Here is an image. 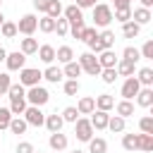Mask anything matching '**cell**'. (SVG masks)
I'll return each mask as SVG.
<instances>
[{
	"label": "cell",
	"instance_id": "1",
	"mask_svg": "<svg viewBox=\"0 0 153 153\" xmlns=\"http://www.w3.org/2000/svg\"><path fill=\"white\" fill-rule=\"evenodd\" d=\"M93 10V26H100V29H108V24L112 22V7L108 2H98L91 7Z\"/></svg>",
	"mask_w": 153,
	"mask_h": 153
},
{
	"label": "cell",
	"instance_id": "2",
	"mask_svg": "<svg viewBox=\"0 0 153 153\" xmlns=\"http://www.w3.org/2000/svg\"><path fill=\"white\" fill-rule=\"evenodd\" d=\"M26 103L29 105H36V108H43L48 100H50V93H48V88L45 86H31V88H26Z\"/></svg>",
	"mask_w": 153,
	"mask_h": 153
},
{
	"label": "cell",
	"instance_id": "3",
	"mask_svg": "<svg viewBox=\"0 0 153 153\" xmlns=\"http://www.w3.org/2000/svg\"><path fill=\"white\" fill-rule=\"evenodd\" d=\"M76 62H79L81 72H86L88 76H100V72H103V69H100V65H98V60H96V55H93V53H88V50H86V53H81Z\"/></svg>",
	"mask_w": 153,
	"mask_h": 153
},
{
	"label": "cell",
	"instance_id": "4",
	"mask_svg": "<svg viewBox=\"0 0 153 153\" xmlns=\"http://www.w3.org/2000/svg\"><path fill=\"white\" fill-rule=\"evenodd\" d=\"M41 79H43V72H41V69H36V67H24V69H19V84H22L24 88L38 86V84H41Z\"/></svg>",
	"mask_w": 153,
	"mask_h": 153
},
{
	"label": "cell",
	"instance_id": "5",
	"mask_svg": "<svg viewBox=\"0 0 153 153\" xmlns=\"http://www.w3.org/2000/svg\"><path fill=\"white\" fill-rule=\"evenodd\" d=\"M74 136H76V141H81V143H88V141L93 139V127H91L88 117H79V120L74 122Z\"/></svg>",
	"mask_w": 153,
	"mask_h": 153
},
{
	"label": "cell",
	"instance_id": "6",
	"mask_svg": "<svg viewBox=\"0 0 153 153\" xmlns=\"http://www.w3.org/2000/svg\"><path fill=\"white\" fill-rule=\"evenodd\" d=\"M38 29V17L36 14H22L19 22H17V33H24V36H33V31Z\"/></svg>",
	"mask_w": 153,
	"mask_h": 153
},
{
	"label": "cell",
	"instance_id": "7",
	"mask_svg": "<svg viewBox=\"0 0 153 153\" xmlns=\"http://www.w3.org/2000/svg\"><path fill=\"white\" fill-rule=\"evenodd\" d=\"M22 117H24V122L29 127H43V122H45V112L41 108H36V105H26Z\"/></svg>",
	"mask_w": 153,
	"mask_h": 153
},
{
	"label": "cell",
	"instance_id": "8",
	"mask_svg": "<svg viewBox=\"0 0 153 153\" xmlns=\"http://www.w3.org/2000/svg\"><path fill=\"white\" fill-rule=\"evenodd\" d=\"M5 67H7V72H19V69H24V67H26V55L19 53V50L7 53V57H5Z\"/></svg>",
	"mask_w": 153,
	"mask_h": 153
},
{
	"label": "cell",
	"instance_id": "9",
	"mask_svg": "<svg viewBox=\"0 0 153 153\" xmlns=\"http://www.w3.org/2000/svg\"><path fill=\"white\" fill-rule=\"evenodd\" d=\"M139 88H141V84L136 81V76H127V79H124V84H122V88H120L122 100H131V98H136Z\"/></svg>",
	"mask_w": 153,
	"mask_h": 153
},
{
	"label": "cell",
	"instance_id": "10",
	"mask_svg": "<svg viewBox=\"0 0 153 153\" xmlns=\"http://www.w3.org/2000/svg\"><path fill=\"white\" fill-rule=\"evenodd\" d=\"M108 120H110V115H108V112H103V110H93V112H91V117H88V122H91L93 131H103V129H108Z\"/></svg>",
	"mask_w": 153,
	"mask_h": 153
},
{
	"label": "cell",
	"instance_id": "11",
	"mask_svg": "<svg viewBox=\"0 0 153 153\" xmlns=\"http://www.w3.org/2000/svg\"><path fill=\"white\" fill-rule=\"evenodd\" d=\"M48 146H50L53 151H67V146H69V139H67V134H62V131H55V134H50V136H48Z\"/></svg>",
	"mask_w": 153,
	"mask_h": 153
},
{
	"label": "cell",
	"instance_id": "12",
	"mask_svg": "<svg viewBox=\"0 0 153 153\" xmlns=\"http://www.w3.org/2000/svg\"><path fill=\"white\" fill-rule=\"evenodd\" d=\"M96 60H98L100 69H110V67H115V65H117V60H120V57H117V55H115V50L110 48V50L98 53V57H96Z\"/></svg>",
	"mask_w": 153,
	"mask_h": 153
},
{
	"label": "cell",
	"instance_id": "13",
	"mask_svg": "<svg viewBox=\"0 0 153 153\" xmlns=\"http://www.w3.org/2000/svg\"><path fill=\"white\" fill-rule=\"evenodd\" d=\"M115 72H117V76H124V79H127V76H134V74H136V65L120 57L117 65H115Z\"/></svg>",
	"mask_w": 153,
	"mask_h": 153
},
{
	"label": "cell",
	"instance_id": "14",
	"mask_svg": "<svg viewBox=\"0 0 153 153\" xmlns=\"http://www.w3.org/2000/svg\"><path fill=\"white\" fill-rule=\"evenodd\" d=\"M136 105L141 108H151L153 105V86H141L136 93Z\"/></svg>",
	"mask_w": 153,
	"mask_h": 153
},
{
	"label": "cell",
	"instance_id": "15",
	"mask_svg": "<svg viewBox=\"0 0 153 153\" xmlns=\"http://www.w3.org/2000/svg\"><path fill=\"white\" fill-rule=\"evenodd\" d=\"M151 19H153L151 10H146V7H136V10H131V22H134V24H139V26H146Z\"/></svg>",
	"mask_w": 153,
	"mask_h": 153
},
{
	"label": "cell",
	"instance_id": "16",
	"mask_svg": "<svg viewBox=\"0 0 153 153\" xmlns=\"http://www.w3.org/2000/svg\"><path fill=\"white\" fill-rule=\"evenodd\" d=\"M36 55H38V60H41L43 65H53V62H55V48H53V45H48V43L38 45Z\"/></svg>",
	"mask_w": 153,
	"mask_h": 153
},
{
	"label": "cell",
	"instance_id": "17",
	"mask_svg": "<svg viewBox=\"0 0 153 153\" xmlns=\"http://www.w3.org/2000/svg\"><path fill=\"white\" fill-rule=\"evenodd\" d=\"M93 100H96V110H103V112H110V110L115 108V98H112L110 93H100V96H96Z\"/></svg>",
	"mask_w": 153,
	"mask_h": 153
},
{
	"label": "cell",
	"instance_id": "18",
	"mask_svg": "<svg viewBox=\"0 0 153 153\" xmlns=\"http://www.w3.org/2000/svg\"><path fill=\"white\" fill-rule=\"evenodd\" d=\"M93 110H96V100H93V96H81L79 103H76V112H79V115H91Z\"/></svg>",
	"mask_w": 153,
	"mask_h": 153
},
{
	"label": "cell",
	"instance_id": "19",
	"mask_svg": "<svg viewBox=\"0 0 153 153\" xmlns=\"http://www.w3.org/2000/svg\"><path fill=\"white\" fill-rule=\"evenodd\" d=\"M62 117L57 115V112H53V115H45V122H43V127L50 131V134H55V131H62Z\"/></svg>",
	"mask_w": 153,
	"mask_h": 153
},
{
	"label": "cell",
	"instance_id": "20",
	"mask_svg": "<svg viewBox=\"0 0 153 153\" xmlns=\"http://www.w3.org/2000/svg\"><path fill=\"white\" fill-rule=\"evenodd\" d=\"M62 17H65L69 24H76V22L84 19V14H81V10H79L76 5H67V7H62Z\"/></svg>",
	"mask_w": 153,
	"mask_h": 153
},
{
	"label": "cell",
	"instance_id": "21",
	"mask_svg": "<svg viewBox=\"0 0 153 153\" xmlns=\"http://www.w3.org/2000/svg\"><path fill=\"white\" fill-rule=\"evenodd\" d=\"M43 79H45V81H50V84H60V81L65 79V74H62V69H60V67L48 65V67H45V72H43Z\"/></svg>",
	"mask_w": 153,
	"mask_h": 153
},
{
	"label": "cell",
	"instance_id": "22",
	"mask_svg": "<svg viewBox=\"0 0 153 153\" xmlns=\"http://www.w3.org/2000/svg\"><path fill=\"white\" fill-rule=\"evenodd\" d=\"M36 50H38V41H36V38H31V36L22 38V43H19V53H24V55L29 57V55H36Z\"/></svg>",
	"mask_w": 153,
	"mask_h": 153
},
{
	"label": "cell",
	"instance_id": "23",
	"mask_svg": "<svg viewBox=\"0 0 153 153\" xmlns=\"http://www.w3.org/2000/svg\"><path fill=\"white\" fill-rule=\"evenodd\" d=\"M136 148L141 153H151L153 151V134H136Z\"/></svg>",
	"mask_w": 153,
	"mask_h": 153
},
{
	"label": "cell",
	"instance_id": "24",
	"mask_svg": "<svg viewBox=\"0 0 153 153\" xmlns=\"http://www.w3.org/2000/svg\"><path fill=\"white\" fill-rule=\"evenodd\" d=\"M55 60L62 62V65H67V62L74 60V50L69 45H60V48H55Z\"/></svg>",
	"mask_w": 153,
	"mask_h": 153
},
{
	"label": "cell",
	"instance_id": "25",
	"mask_svg": "<svg viewBox=\"0 0 153 153\" xmlns=\"http://www.w3.org/2000/svg\"><path fill=\"white\" fill-rule=\"evenodd\" d=\"M98 41H100L103 50H110V48H115V31H110V29H103V31L98 33Z\"/></svg>",
	"mask_w": 153,
	"mask_h": 153
},
{
	"label": "cell",
	"instance_id": "26",
	"mask_svg": "<svg viewBox=\"0 0 153 153\" xmlns=\"http://www.w3.org/2000/svg\"><path fill=\"white\" fill-rule=\"evenodd\" d=\"M136 81H139L141 86H153V69H151V67L136 69Z\"/></svg>",
	"mask_w": 153,
	"mask_h": 153
},
{
	"label": "cell",
	"instance_id": "27",
	"mask_svg": "<svg viewBox=\"0 0 153 153\" xmlns=\"http://www.w3.org/2000/svg\"><path fill=\"white\" fill-rule=\"evenodd\" d=\"M26 98H14V100H10V112H12V117H22L24 115V110H26Z\"/></svg>",
	"mask_w": 153,
	"mask_h": 153
},
{
	"label": "cell",
	"instance_id": "28",
	"mask_svg": "<svg viewBox=\"0 0 153 153\" xmlns=\"http://www.w3.org/2000/svg\"><path fill=\"white\" fill-rule=\"evenodd\" d=\"M115 112H117L122 120H127V117L134 115V103H131V100H120V103L115 105Z\"/></svg>",
	"mask_w": 153,
	"mask_h": 153
},
{
	"label": "cell",
	"instance_id": "29",
	"mask_svg": "<svg viewBox=\"0 0 153 153\" xmlns=\"http://www.w3.org/2000/svg\"><path fill=\"white\" fill-rule=\"evenodd\" d=\"M124 124H127V120H122L120 115H110V120H108V129L112 134H122L124 131Z\"/></svg>",
	"mask_w": 153,
	"mask_h": 153
},
{
	"label": "cell",
	"instance_id": "30",
	"mask_svg": "<svg viewBox=\"0 0 153 153\" xmlns=\"http://www.w3.org/2000/svg\"><path fill=\"white\" fill-rule=\"evenodd\" d=\"M88 153H108V141L100 136H93L88 141Z\"/></svg>",
	"mask_w": 153,
	"mask_h": 153
},
{
	"label": "cell",
	"instance_id": "31",
	"mask_svg": "<svg viewBox=\"0 0 153 153\" xmlns=\"http://www.w3.org/2000/svg\"><path fill=\"white\" fill-rule=\"evenodd\" d=\"M139 33H141V26H139V24H134L131 19L122 24V36H124V38H136Z\"/></svg>",
	"mask_w": 153,
	"mask_h": 153
},
{
	"label": "cell",
	"instance_id": "32",
	"mask_svg": "<svg viewBox=\"0 0 153 153\" xmlns=\"http://www.w3.org/2000/svg\"><path fill=\"white\" fill-rule=\"evenodd\" d=\"M62 74H65L67 79H76V76H81V67H79V62H76V60L67 62V65L62 67Z\"/></svg>",
	"mask_w": 153,
	"mask_h": 153
},
{
	"label": "cell",
	"instance_id": "33",
	"mask_svg": "<svg viewBox=\"0 0 153 153\" xmlns=\"http://www.w3.org/2000/svg\"><path fill=\"white\" fill-rule=\"evenodd\" d=\"M12 134H24L26 129H29V124L24 122V117H12L10 120V127H7Z\"/></svg>",
	"mask_w": 153,
	"mask_h": 153
},
{
	"label": "cell",
	"instance_id": "34",
	"mask_svg": "<svg viewBox=\"0 0 153 153\" xmlns=\"http://www.w3.org/2000/svg\"><path fill=\"white\" fill-rule=\"evenodd\" d=\"M24 96H26V88H24L19 81H17V84L12 81V84H10V88H7V98H10V100H14V98H24Z\"/></svg>",
	"mask_w": 153,
	"mask_h": 153
},
{
	"label": "cell",
	"instance_id": "35",
	"mask_svg": "<svg viewBox=\"0 0 153 153\" xmlns=\"http://www.w3.org/2000/svg\"><path fill=\"white\" fill-rule=\"evenodd\" d=\"M60 117H62V122H69V124H74V122H76L81 115L76 112V108H74V105H67V108L60 112Z\"/></svg>",
	"mask_w": 153,
	"mask_h": 153
},
{
	"label": "cell",
	"instance_id": "36",
	"mask_svg": "<svg viewBox=\"0 0 153 153\" xmlns=\"http://www.w3.org/2000/svg\"><path fill=\"white\" fill-rule=\"evenodd\" d=\"M38 31H43V33H53V31H55V19H50L48 14H43V17L38 19Z\"/></svg>",
	"mask_w": 153,
	"mask_h": 153
},
{
	"label": "cell",
	"instance_id": "37",
	"mask_svg": "<svg viewBox=\"0 0 153 153\" xmlns=\"http://www.w3.org/2000/svg\"><path fill=\"white\" fill-rule=\"evenodd\" d=\"M122 60H129V62H139L141 60V53H139V48H134V45H127L124 50H122Z\"/></svg>",
	"mask_w": 153,
	"mask_h": 153
},
{
	"label": "cell",
	"instance_id": "38",
	"mask_svg": "<svg viewBox=\"0 0 153 153\" xmlns=\"http://www.w3.org/2000/svg\"><path fill=\"white\" fill-rule=\"evenodd\" d=\"M79 88H81L79 79H67V81L62 84V91H65V96H76V93H79Z\"/></svg>",
	"mask_w": 153,
	"mask_h": 153
},
{
	"label": "cell",
	"instance_id": "39",
	"mask_svg": "<svg viewBox=\"0 0 153 153\" xmlns=\"http://www.w3.org/2000/svg\"><path fill=\"white\" fill-rule=\"evenodd\" d=\"M122 148H124L127 153L139 151V148H136V134H122Z\"/></svg>",
	"mask_w": 153,
	"mask_h": 153
},
{
	"label": "cell",
	"instance_id": "40",
	"mask_svg": "<svg viewBox=\"0 0 153 153\" xmlns=\"http://www.w3.org/2000/svg\"><path fill=\"white\" fill-rule=\"evenodd\" d=\"M45 14H48L50 19H57V17H62V2H60V0H50V2H48V10H45Z\"/></svg>",
	"mask_w": 153,
	"mask_h": 153
},
{
	"label": "cell",
	"instance_id": "41",
	"mask_svg": "<svg viewBox=\"0 0 153 153\" xmlns=\"http://www.w3.org/2000/svg\"><path fill=\"white\" fill-rule=\"evenodd\" d=\"M0 33H2V38H14V36H17V24L5 19L2 26H0Z\"/></svg>",
	"mask_w": 153,
	"mask_h": 153
},
{
	"label": "cell",
	"instance_id": "42",
	"mask_svg": "<svg viewBox=\"0 0 153 153\" xmlns=\"http://www.w3.org/2000/svg\"><path fill=\"white\" fill-rule=\"evenodd\" d=\"M53 33L67 36V33H69V22H67L65 17H57V19H55V31H53Z\"/></svg>",
	"mask_w": 153,
	"mask_h": 153
},
{
	"label": "cell",
	"instance_id": "43",
	"mask_svg": "<svg viewBox=\"0 0 153 153\" xmlns=\"http://www.w3.org/2000/svg\"><path fill=\"white\" fill-rule=\"evenodd\" d=\"M112 19H117L120 24L129 22V19H131V7H124V10H115V12H112Z\"/></svg>",
	"mask_w": 153,
	"mask_h": 153
},
{
	"label": "cell",
	"instance_id": "44",
	"mask_svg": "<svg viewBox=\"0 0 153 153\" xmlns=\"http://www.w3.org/2000/svg\"><path fill=\"white\" fill-rule=\"evenodd\" d=\"M139 129H141V134H153V117L151 115L141 117L139 120Z\"/></svg>",
	"mask_w": 153,
	"mask_h": 153
},
{
	"label": "cell",
	"instance_id": "45",
	"mask_svg": "<svg viewBox=\"0 0 153 153\" xmlns=\"http://www.w3.org/2000/svg\"><path fill=\"white\" fill-rule=\"evenodd\" d=\"M84 29H86L84 19H81V22H76V24H69V33H72V38L81 41V33H84Z\"/></svg>",
	"mask_w": 153,
	"mask_h": 153
},
{
	"label": "cell",
	"instance_id": "46",
	"mask_svg": "<svg viewBox=\"0 0 153 153\" xmlns=\"http://www.w3.org/2000/svg\"><path fill=\"white\" fill-rule=\"evenodd\" d=\"M96 38H98V31H96V26H86V29H84V33H81V41L88 45V43H91V41H96Z\"/></svg>",
	"mask_w": 153,
	"mask_h": 153
},
{
	"label": "cell",
	"instance_id": "47",
	"mask_svg": "<svg viewBox=\"0 0 153 153\" xmlns=\"http://www.w3.org/2000/svg\"><path fill=\"white\" fill-rule=\"evenodd\" d=\"M100 79H103V84H115V81H117V72H115V67L103 69V72H100Z\"/></svg>",
	"mask_w": 153,
	"mask_h": 153
},
{
	"label": "cell",
	"instance_id": "48",
	"mask_svg": "<svg viewBox=\"0 0 153 153\" xmlns=\"http://www.w3.org/2000/svg\"><path fill=\"white\" fill-rule=\"evenodd\" d=\"M10 120H12V112H10V108H0V131L10 127Z\"/></svg>",
	"mask_w": 153,
	"mask_h": 153
},
{
	"label": "cell",
	"instance_id": "49",
	"mask_svg": "<svg viewBox=\"0 0 153 153\" xmlns=\"http://www.w3.org/2000/svg\"><path fill=\"white\" fill-rule=\"evenodd\" d=\"M12 84V76L7 72H0V96H7V88Z\"/></svg>",
	"mask_w": 153,
	"mask_h": 153
},
{
	"label": "cell",
	"instance_id": "50",
	"mask_svg": "<svg viewBox=\"0 0 153 153\" xmlns=\"http://www.w3.org/2000/svg\"><path fill=\"white\" fill-rule=\"evenodd\" d=\"M141 57H146V60H153V41H146L143 45H141Z\"/></svg>",
	"mask_w": 153,
	"mask_h": 153
},
{
	"label": "cell",
	"instance_id": "51",
	"mask_svg": "<svg viewBox=\"0 0 153 153\" xmlns=\"http://www.w3.org/2000/svg\"><path fill=\"white\" fill-rule=\"evenodd\" d=\"M33 151H36V148H33L31 141H19L17 148H14V153H33Z\"/></svg>",
	"mask_w": 153,
	"mask_h": 153
},
{
	"label": "cell",
	"instance_id": "52",
	"mask_svg": "<svg viewBox=\"0 0 153 153\" xmlns=\"http://www.w3.org/2000/svg\"><path fill=\"white\" fill-rule=\"evenodd\" d=\"M74 5H76V7L81 10V12H84L86 7H93V5H98V0H76Z\"/></svg>",
	"mask_w": 153,
	"mask_h": 153
},
{
	"label": "cell",
	"instance_id": "53",
	"mask_svg": "<svg viewBox=\"0 0 153 153\" xmlns=\"http://www.w3.org/2000/svg\"><path fill=\"white\" fill-rule=\"evenodd\" d=\"M48 2H50V0H33V7H36L38 12H43V14H45V10H48Z\"/></svg>",
	"mask_w": 153,
	"mask_h": 153
},
{
	"label": "cell",
	"instance_id": "54",
	"mask_svg": "<svg viewBox=\"0 0 153 153\" xmlns=\"http://www.w3.org/2000/svg\"><path fill=\"white\" fill-rule=\"evenodd\" d=\"M124 7H131V0H115V10H124Z\"/></svg>",
	"mask_w": 153,
	"mask_h": 153
},
{
	"label": "cell",
	"instance_id": "55",
	"mask_svg": "<svg viewBox=\"0 0 153 153\" xmlns=\"http://www.w3.org/2000/svg\"><path fill=\"white\" fill-rule=\"evenodd\" d=\"M141 2V7H146V10H151V5H153V0H139Z\"/></svg>",
	"mask_w": 153,
	"mask_h": 153
},
{
	"label": "cell",
	"instance_id": "56",
	"mask_svg": "<svg viewBox=\"0 0 153 153\" xmlns=\"http://www.w3.org/2000/svg\"><path fill=\"white\" fill-rule=\"evenodd\" d=\"M5 57H7V50L0 45V62H5Z\"/></svg>",
	"mask_w": 153,
	"mask_h": 153
},
{
	"label": "cell",
	"instance_id": "57",
	"mask_svg": "<svg viewBox=\"0 0 153 153\" xmlns=\"http://www.w3.org/2000/svg\"><path fill=\"white\" fill-rule=\"evenodd\" d=\"M2 22H5V14H2V12H0V26H2Z\"/></svg>",
	"mask_w": 153,
	"mask_h": 153
},
{
	"label": "cell",
	"instance_id": "58",
	"mask_svg": "<svg viewBox=\"0 0 153 153\" xmlns=\"http://www.w3.org/2000/svg\"><path fill=\"white\" fill-rule=\"evenodd\" d=\"M72 153H86V151H79V148H74V151H72Z\"/></svg>",
	"mask_w": 153,
	"mask_h": 153
},
{
	"label": "cell",
	"instance_id": "59",
	"mask_svg": "<svg viewBox=\"0 0 153 153\" xmlns=\"http://www.w3.org/2000/svg\"><path fill=\"white\" fill-rule=\"evenodd\" d=\"M53 153H65V151H53Z\"/></svg>",
	"mask_w": 153,
	"mask_h": 153
},
{
	"label": "cell",
	"instance_id": "60",
	"mask_svg": "<svg viewBox=\"0 0 153 153\" xmlns=\"http://www.w3.org/2000/svg\"><path fill=\"white\" fill-rule=\"evenodd\" d=\"M33 153H43V151H33Z\"/></svg>",
	"mask_w": 153,
	"mask_h": 153
},
{
	"label": "cell",
	"instance_id": "61",
	"mask_svg": "<svg viewBox=\"0 0 153 153\" xmlns=\"http://www.w3.org/2000/svg\"><path fill=\"white\" fill-rule=\"evenodd\" d=\"M0 5H2V0H0Z\"/></svg>",
	"mask_w": 153,
	"mask_h": 153
}]
</instances>
